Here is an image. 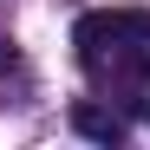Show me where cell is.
Here are the masks:
<instances>
[{
    "mask_svg": "<svg viewBox=\"0 0 150 150\" xmlns=\"http://www.w3.org/2000/svg\"><path fill=\"white\" fill-rule=\"evenodd\" d=\"M72 46H79L85 59H98L111 46H150V7H98V13H79V26H72Z\"/></svg>",
    "mask_w": 150,
    "mask_h": 150,
    "instance_id": "obj_1",
    "label": "cell"
},
{
    "mask_svg": "<svg viewBox=\"0 0 150 150\" xmlns=\"http://www.w3.org/2000/svg\"><path fill=\"white\" fill-rule=\"evenodd\" d=\"M72 124H79L85 137H98V144H117V137H124V117H111V111H98L91 98H79V105H72Z\"/></svg>",
    "mask_w": 150,
    "mask_h": 150,
    "instance_id": "obj_2",
    "label": "cell"
},
{
    "mask_svg": "<svg viewBox=\"0 0 150 150\" xmlns=\"http://www.w3.org/2000/svg\"><path fill=\"white\" fill-rule=\"evenodd\" d=\"M7 65H13V46H7V39H0V72H7Z\"/></svg>",
    "mask_w": 150,
    "mask_h": 150,
    "instance_id": "obj_3",
    "label": "cell"
}]
</instances>
